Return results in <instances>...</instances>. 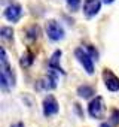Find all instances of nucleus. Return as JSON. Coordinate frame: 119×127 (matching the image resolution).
Returning a JSON list of instances; mask_svg holds the SVG:
<instances>
[{
    "label": "nucleus",
    "mask_w": 119,
    "mask_h": 127,
    "mask_svg": "<svg viewBox=\"0 0 119 127\" xmlns=\"http://www.w3.org/2000/svg\"><path fill=\"white\" fill-rule=\"evenodd\" d=\"M3 17L9 21V23H18L22 17V8L18 3H11L9 6L5 8L3 11Z\"/></svg>",
    "instance_id": "5"
},
{
    "label": "nucleus",
    "mask_w": 119,
    "mask_h": 127,
    "mask_svg": "<svg viewBox=\"0 0 119 127\" xmlns=\"http://www.w3.org/2000/svg\"><path fill=\"white\" fill-rule=\"evenodd\" d=\"M101 127H109V126L107 124H101Z\"/></svg>",
    "instance_id": "20"
},
{
    "label": "nucleus",
    "mask_w": 119,
    "mask_h": 127,
    "mask_svg": "<svg viewBox=\"0 0 119 127\" xmlns=\"http://www.w3.org/2000/svg\"><path fill=\"white\" fill-rule=\"evenodd\" d=\"M33 61H34V54L30 52V51H27L25 54H22V57L20 60V63H21L22 67H30L33 64Z\"/></svg>",
    "instance_id": "12"
},
{
    "label": "nucleus",
    "mask_w": 119,
    "mask_h": 127,
    "mask_svg": "<svg viewBox=\"0 0 119 127\" xmlns=\"http://www.w3.org/2000/svg\"><path fill=\"white\" fill-rule=\"evenodd\" d=\"M75 57L76 60L79 61V64L83 67V70L88 73V75H92L94 73V58L89 55V52L82 46V48H76L75 49Z\"/></svg>",
    "instance_id": "2"
},
{
    "label": "nucleus",
    "mask_w": 119,
    "mask_h": 127,
    "mask_svg": "<svg viewBox=\"0 0 119 127\" xmlns=\"http://www.w3.org/2000/svg\"><path fill=\"white\" fill-rule=\"evenodd\" d=\"M88 114L91 118H95V120H101L106 114V103H104V99L101 96H97L94 97L89 105H88Z\"/></svg>",
    "instance_id": "3"
},
{
    "label": "nucleus",
    "mask_w": 119,
    "mask_h": 127,
    "mask_svg": "<svg viewBox=\"0 0 119 127\" xmlns=\"http://www.w3.org/2000/svg\"><path fill=\"white\" fill-rule=\"evenodd\" d=\"M101 2H103L104 5H112V3L115 2V0H101Z\"/></svg>",
    "instance_id": "18"
},
{
    "label": "nucleus",
    "mask_w": 119,
    "mask_h": 127,
    "mask_svg": "<svg viewBox=\"0 0 119 127\" xmlns=\"http://www.w3.org/2000/svg\"><path fill=\"white\" fill-rule=\"evenodd\" d=\"M85 49L89 52V55H91L92 58H95V60L98 58V52H97V49H95L92 45H85Z\"/></svg>",
    "instance_id": "17"
},
{
    "label": "nucleus",
    "mask_w": 119,
    "mask_h": 127,
    "mask_svg": "<svg viewBox=\"0 0 119 127\" xmlns=\"http://www.w3.org/2000/svg\"><path fill=\"white\" fill-rule=\"evenodd\" d=\"M0 87L5 93L15 87V75L12 72V67L9 66V61L0 64Z\"/></svg>",
    "instance_id": "1"
},
{
    "label": "nucleus",
    "mask_w": 119,
    "mask_h": 127,
    "mask_svg": "<svg viewBox=\"0 0 119 127\" xmlns=\"http://www.w3.org/2000/svg\"><path fill=\"white\" fill-rule=\"evenodd\" d=\"M45 30H46L48 37L51 40H54V42H58V40L64 39V29L55 20H48L46 24H45Z\"/></svg>",
    "instance_id": "4"
},
{
    "label": "nucleus",
    "mask_w": 119,
    "mask_h": 127,
    "mask_svg": "<svg viewBox=\"0 0 119 127\" xmlns=\"http://www.w3.org/2000/svg\"><path fill=\"white\" fill-rule=\"evenodd\" d=\"M55 87H57V76H54L52 73H49L48 76L40 78V79L36 82V88H37V90H45V91H48V90H54Z\"/></svg>",
    "instance_id": "10"
},
{
    "label": "nucleus",
    "mask_w": 119,
    "mask_h": 127,
    "mask_svg": "<svg viewBox=\"0 0 119 127\" xmlns=\"http://www.w3.org/2000/svg\"><path fill=\"white\" fill-rule=\"evenodd\" d=\"M66 3L72 12H76L80 8V0H66Z\"/></svg>",
    "instance_id": "15"
},
{
    "label": "nucleus",
    "mask_w": 119,
    "mask_h": 127,
    "mask_svg": "<svg viewBox=\"0 0 119 127\" xmlns=\"http://www.w3.org/2000/svg\"><path fill=\"white\" fill-rule=\"evenodd\" d=\"M110 124H113V126L119 124V111H118V109H113V111H112V117H110Z\"/></svg>",
    "instance_id": "16"
},
{
    "label": "nucleus",
    "mask_w": 119,
    "mask_h": 127,
    "mask_svg": "<svg viewBox=\"0 0 119 127\" xmlns=\"http://www.w3.org/2000/svg\"><path fill=\"white\" fill-rule=\"evenodd\" d=\"M94 94H95V90L91 85H80V87H78V96L82 97V99H89Z\"/></svg>",
    "instance_id": "11"
},
{
    "label": "nucleus",
    "mask_w": 119,
    "mask_h": 127,
    "mask_svg": "<svg viewBox=\"0 0 119 127\" xmlns=\"http://www.w3.org/2000/svg\"><path fill=\"white\" fill-rule=\"evenodd\" d=\"M63 52L61 51H55L51 58H49V63H48V66H49V70L54 76H58V75H64V70L61 69V66H60V58H61Z\"/></svg>",
    "instance_id": "9"
},
{
    "label": "nucleus",
    "mask_w": 119,
    "mask_h": 127,
    "mask_svg": "<svg viewBox=\"0 0 119 127\" xmlns=\"http://www.w3.org/2000/svg\"><path fill=\"white\" fill-rule=\"evenodd\" d=\"M11 127H24V124H22V123H15V124H12Z\"/></svg>",
    "instance_id": "19"
},
{
    "label": "nucleus",
    "mask_w": 119,
    "mask_h": 127,
    "mask_svg": "<svg viewBox=\"0 0 119 127\" xmlns=\"http://www.w3.org/2000/svg\"><path fill=\"white\" fill-rule=\"evenodd\" d=\"M60 111V105L57 102V99L52 96V94H48L45 99H43V115L46 118L52 117V115H57Z\"/></svg>",
    "instance_id": "6"
},
{
    "label": "nucleus",
    "mask_w": 119,
    "mask_h": 127,
    "mask_svg": "<svg viewBox=\"0 0 119 127\" xmlns=\"http://www.w3.org/2000/svg\"><path fill=\"white\" fill-rule=\"evenodd\" d=\"M101 0H83L82 11L86 18H94L101 9Z\"/></svg>",
    "instance_id": "8"
},
{
    "label": "nucleus",
    "mask_w": 119,
    "mask_h": 127,
    "mask_svg": "<svg viewBox=\"0 0 119 127\" xmlns=\"http://www.w3.org/2000/svg\"><path fill=\"white\" fill-rule=\"evenodd\" d=\"M0 36H2V39H12L14 37V29L3 26L0 29Z\"/></svg>",
    "instance_id": "14"
},
{
    "label": "nucleus",
    "mask_w": 119,
    "mask_h": 127,
    "mask_svg": "<svg viewBox=\"0 0 119 127\" xmlns=\"http://www.w3.org/2000/svg\"><path fill=\"white\" fill-rule=\"evenodd\" d=\"M39 34H40V29L37 26H31V27H28L25 30V37L28 40H36L39 37Z\"/></svg>",
    "instance_id": "13"
},
{
    "label": "nucleus",
    "mask_w": 119,
    "mask_h": 127,
    "mask_svg": "<svg viewBox=\"0 0 119 127\" xmlns=\"http://www.w3.org/2000/svg\"><path fill=\"white\" fill-rule=\"evenodd\" d=\"M103 81H104V85H106V88L109 91H112V93L119 91V78L110 69L103 70Z\"/></svg>",
    "instance_id": "7"
}]
</instances>
